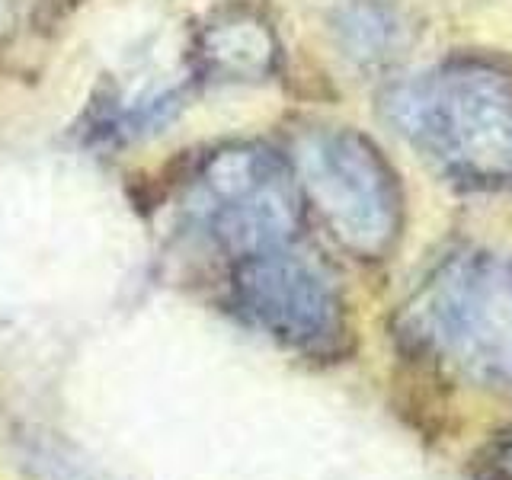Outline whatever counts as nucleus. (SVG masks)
<instances>
[{
  "label": "nucleus",
  "instance_id": "obj_9",
  "mask_svg": "<svg viewBox=\"0 0 512 480\" xmlns=\"http://www.w3.org/2000/svg\"><path fill=\"white\" fill-rule=\"evenodd\" d=\"M13 10H16L13 0H0V32H7V29H10V23H13Z\"/></svg>",
  "mask_w": 512,
  "mask_h": 480
},
{
  "label": "nucleus",
  "instance_id": "obj_6",
  "mask_svg": "<svg viewBox=\"0 0 512 480\" xmlns=\"http://www.w3.org/2000/svg\"><path fill=\"white\" fill-rule=\"evenodd\" d=\"M202 58L208 68L221 74H263L272 64V36L263 23L247 20V16H231L202 32Z\"/></svg>",
  "mask_w": 512,
  "mask_h": 480
},
{
  "label": "nucleus",
  "instance_id": "obj_4",
  "mask_svg": "<svg viewBox=\"0 0 512 480\" xmlns=\"http://www.w3.org/2000/svg\"><path fill=\"white\" fill-rule=\"evenodd\" d=\"M304 186L346 247L378 256L394 240L397 205L388 173L359 138L343 132L308 135L298 148Z\"/></svg>",
  "mask_w": 512,
  "mask_h": 480
},
{
  "label": "nucleus",
  "instance_id": "obj_8",
  "mask_svg": "<svg viewBox=\"0 0 512 480\" xmlns=\"http://www.w3.org/2000/svg\"><path fill=\"white\" fill-rule=\"evenodd\" d=\"M500 474H503V480H512V436L503 442V448H500Z\"/></svg>",
  "mask_w": 512,
  "mask_h": 480
},
{
  "label": "nucleus",
  "instance_id": "obj_7",
  "mask_svg": "<svg viewBox=\"0 0 512 480\" xmlns=\"http://www.w3.org/2000/svg\"><path fill=\"white\" fill-rule=\"evenodd\" d=\"M343 29H346V39L362 48V52H375L391 36V23H384L375 10H356L349 13L343 20Z\"/></svg>",
  "mask_w": 512,
  "mask_h": 480
},
{
  "label": "nucleus",
  "instance_id": "obj_3",
  "mask_svg": "<svg viewBox=\"0 0 512 480\" xmlns=\"http://www.w3.org/2000/svg\"><path fill=\"white\" fill-rule=\"evenodd\" d=\"M196 208L221 244L240 256L279 250L298 224L288 173L260 148H234L208 160Z\"/></svg>",
  "mask_w": 512,
  "mask_h": 480
},
{
  "label": "nucleus",
  "instance_id": "obj_2",
  "mask_svg": "<svg viewBox=\"0 0 512 480\" xmlns=\"http://www.w3.org/2000/svg\"><path fill=\"white\" fill-rule=\"evenodd\" d=\"M397 122L426 148L480 173L512 170V84L461 71L397 93Z\"/></svg>",
  "mask_w": 512,
  "mask_h": 480
},
{
  "label": "nucleus",
  "instance_id": "obj_1",
  "mask_svg": "<svg viewBox=\"0 0 512 480\" xmlns=\"http://www.w3.org/2000/svg\"><path fill=\"white\" fill-rule=\"evenodd\" d=\"M420 330L442 356L474 375L512 384V263H448L423 292Z\"/></svg>",
  "mask_w": 512,
  "mask_h": 480
},
{
  "label": "nucleus",
  "instance_id": "obj_5",
  "mask_svg": "<svg viewBox=\"0 0 512 480\" xmlns=\"http://www.w3.org/2000/svg\"><path fill=\"white\" fill-rule=\"evenodd\" d=\"M240 311L256 327L301 352H330L343 333L340 298L308 263L279 250L244 256L234 276Z\"/></svg>",
  "mask_w": 512,
  "mask_h": 480
}]
</instances>
